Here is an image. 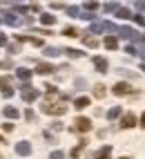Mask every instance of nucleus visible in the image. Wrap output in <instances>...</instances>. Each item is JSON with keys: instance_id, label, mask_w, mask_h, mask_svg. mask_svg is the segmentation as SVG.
<instances>
[{"instance_id": "obj_23", "label": "nucleus", "mask_w": 145, "mask_h": 159, "mask_svg": "<svg viewBox=\"0 0 145 159\" xmlns=\"http://www.w3.org/2000/svg\"><path fill=\"white\" fill-rule=\"evenodd\" d=\"M63 34L69 36V38H76V36H80V31H78L76 27H65V29H63Z\"/></svg>"}, {"instance_id": "obj_42", "label": "nucleus", "mask_w": 145, "mask_h": 159, "mask_svg": "<svg viewBox=\"0 0 145 159\" xmlns=\"http://www.w3.org/2000/svg\"><path fill=\"white\" fill-rule=\"evenodd\" d=\"M121 159H130V157H121Z\"/></svg>"}, {"instance_id": "obj_28", "label": "nucleus", "mask_w": 145, "mask_h": 159, "mask_svg": "<svg viewBox=\"0 0 145 159\" xmlns=\"http://www.w3.org/2000/svg\"><path fill=\"white\" fill-rule=\"evenodd\" d=\"M49 159H65V152L63 150H54V152L49 155Z\"/></svg>"}, {"instance_id": "obj_24", "label": "nucleus", "mask_w": 145, "mask_h": 159, "mask_svg": "<svg viewBox=\"0 0 145 159\" xmlns=\"http://www.w3.org/2000/svg\"><path fill=\"white\" fill-rule=\"evenodd\" d=\"M94 97H96V99H103V97H105V85H100V83H98V85H94Z\"/></svg>"}, {"instance_id": "obj_30", "label": "nucleus", "mask_w": 145, "mask_h": 159, "mask_svg": "<svg viewBox=\"0 0 145 159\" xmlns=\"http://www.w3.org/2000/svg\"><path fill=\"white\" fill-rule=\"evenodd\" d=\"M125 52H127V54H132V56H136V54H139V47H134V45H127V47H125Z\"/></svg>"}, {"instance_id": "obj_27", "label": "nucleus", "mask_w": 145, "mask_h": 159, "mask_svg": "<svg viewBox=\"0 0 145 159\" xmlns=\"http://www.w3.org/2000/svg\"><path fill=\"white\" fill-rule=\"evenodd\" d=\"M121 5L118 2H107V5H103V9H105V11H116Z\"/></svg>"}, {"instance_id": "obj_37", "label": "nucleus", "mask_w": 145, "mask_h": 159, "mask_svg": "<svg viewBox=\"0 0 145 159\" xmlns=\"http://www.w3.org/2000/svg\"><path fill=\"white\" fill-rule=\"evenodd\" d=\"M2 130H5V132H11V130H14V123H5Z\"/></svg>"}, {"instance_id": "obj_1", "label": "nucleus", "mask_w": 145, "mask_h": 159, "mask_svg": "<svg viewBox=\"0 0 145 159\" xmlns=\"http://www.w3.org/2000/svg\"><path fill=\"white\" fill-rule=\"evenodd\" d=\"M100 31H118V27L109 23V20H103V23H92L87 34H100Z\"/></svg>"}, {"instance_id": "obj_32", "label": "nucleus", "mask_w": 145, "mask_h": 159, "mask_svg": "<svg viewBox=\"0 0 145 159\" xmlns=\"http://www.w3.org/2000/svg\"><path fill=\"white\" fill-rule=\"evenodd\" d=\"M0 85H11V76H0Z\"/></svg>"}, {"instance_id": "obj_31", "label": "nucleus", "mask_w": 145, "mask_h": 159, "mask_svg": "<svg viewBox=\"0 0 145 159\" xmlns=\"http://www.w3.org/2000/svg\"><path fill=\"white\" fill-rule=\"evenodd\" d=\"M25 119H27V121H34V119H36L34 110H25Z\"/></svg>"}, {"instance_id": "obj_18", "label": "nucleus", "mask_w": 145, "mask_h": 159, "mask_svg": "<svg viewBox=\"0 0 145 159\" xmlns=\"http://www.w3.org/2000/svg\"><path fill=\"white\" fill-rule=\"evenodd\" d=\"M121 114H123V108H121V105H114V108L107 112V119H109V121H114V119H118Z\"/></svg>"}, {"instance_id": "obj_10", "label": "nucleus", "mask_w": 145, "mask_h": 159, "mask_svg": "<svg viewBox=\"0 0 145 159\" xmlns=\"http://www.w3.org/2000/svg\"><path fill=\"white\" fill-rule=\"evenodd\" d=\"M103 45H105L107 49H118V38L112 36V34H107L105 38H103Z\"/></svg>"}, {"instance_id": "obj_43", "label": "nucleus", "mask_w": 145, "mask_h": 159, "mask_svg": "<svg viewBox=\"0 0 145 159\" xmlns=\"http://www.w3.org/2000/svg\"><path fill=\"white\" fill-rule=\"evenodd\" d=\"M0 141H2V137H0Z\"/></svg>"}, {"instance_id": "obj_35", "label": "nucleus", "mask_w": 145, "mask_h": 159, "mask_svg": "<svg viewBox=\"0 0 145 159\" xmlns=\"http://www.w3.org/2000/svg\"><path fill=\"white\" fill-rule=\"evenodd\" d=\"M5 45H7V34L0 31V47H5Z\"/></svg>"}, {"instance_id": "obj_22", "label": "nucleus", "mask_w": 145, "mask_h": 159, "mask_svg": "<svg viewBox=\"0 0 145 159\" xmlns=\"http://www.w3.org/2000/svg\"><path fill=\"white\" fill-rule=\"evenodd\" d=\"M60 54H63V49H58V47H45V56H49V58L60 56Z\"/></svg>"}, {"instance_id": "obj_16", "label": "nucleus", "mask_w": 145, "mask_h": 159, "mask_svg": "<svg viewBox=\"0 0 145 159\" xmlns=\"http://www.w3.org/2000/svg\"><path fill=\"white\" fill-rule=\"evenodd\" d=\"M116 16H118V18H123V20H130V18H134V14L130 11L127 7H118V9H116Z\"/></svg>"}, {"instance_id": "obj_40", "label": "nucleus", "mask_w": 145, "mask_h": 159, "mask_svg": "<svg viewBox=\"0 0 145 159\" xmlns=\"http://www.w3.org/2000/svg\"><path fill=\"white\" fill-rule=\"evenodd\" d=\"M141 125H143V128H145V112L141 114Z\"/></svg>"}, {"instance_id": "obj_19", "label": "nucleus", "mask_w": 145, "mask_h": 159, "mask_svg": "<svg viewBox=\"0 0 145 159\" xmlns=\"http://www.w3.org/2000/svg\"><path fill=\"white\" fill-rule=\"evenodd\" d=\"M40 23L47 25V27H51V25L56 23V16H51V14H43V16H40Z\"/></svg>"}, {"instance_id": "obj_25", "label": "nucleus", "mask_w": 145, "mask_h": 159, "mask_svg": "<svg viewBox=\"0 0 145 159\" xmlns=\"http://www.w3.org/2000/svg\"><path fill=\"white\" fill-rule=\"evenodd\" d=\"M83 43H85L87 47H98V40L92 38V36H83Z\"/></svg>"}, {"instance_id": "obj_14", "label": "nucleus", "mask_w": 145, "mask_h": 159, "mask_svg": "<svg viewBox=\"0 0 145 159\" xmlns=\"http://www.w3.org/2000/svg\"><path fill=\"white\" fill-rule=\"evenodd\" d=\"M63 54H67L69 58H83V56H85V52L74 49V47H65V49H63Z\"/></svg>"}, {"instance_id": "obj_29", "label": "nucleus", "mask_w": 145, "mask_h": 159, "mask_svg": "<svg viewBox=\"0 0 145 159\" xmlns=\"http://www.w3.org/2000/svg\"><path fill=\"white\" fill-rule=\"evenodd\" d=\"M11 7L16 9V11H20V14H27V5H18V2H14Z\"/></svg>"}, {"instance_id": "obj_39", "label": "nucleus", "mask_w": 145, "mask_h": 159, "mask_svg": "<svg viewBox=\"0 0 145 159\" xmlns=\"http://www.w3.org/2000/svg\"><path fill=\"white\" fill-rule=\"evenodd\" d=\"M136 9H143L145 11V2H136Z\"/></svg>"}, {"instance_id": "obj_36", "label": "nucleus", "mask_w": 145, "mask_h": 159, "mask_svg": "<svg viewBox=\"0 0 145 159\" xmlns=\"http://www.w3.org/2000/svg\"><path fill=\"white\" fill-rule=\"evenodd\" d=\"M2 97H14V90L11 88H5L2 90Z\"/></svg>"}, {"instance_id": "obj_4", "label": "nucleus", "mask_w": 145, "mask_h": 159, "mask_svg": "<svg viewBox=\"0 0 145 159\" xmlns=\"http://www.w3.org/2000/svg\"><path fill=\"white\" fill-rule=\"evenodd\" d=\"M38 97H40V92H38V90H34L32 85H29V83H25V85H23V99H25L27 103H34Z\"/></svg>"}, {"instance_id": "obj_5", "label": "nucleus", "mask_w": 145, "mask_h": 159, "mask_svg": "<svg viewBox=\"0 0 145 159\" xmlns=\"http://www.w3.org/2000/svg\"><path fill=\"white\" fill-rule=\"evenodd\" d=\"M74 123H76V130L78 132H89L92 130V121L87 119V116H78Z\"/></svg>"}, {"instance_id": "obj_33", "label": "nucleus", "mask_w": 145, "mask_h": 159, "mask_svg": "<svg viewBox=\"0 0 145 159\" xmlns=\"http://www.w3.org/2000/svg\"><path fill=\"white\" fill-rule=\"evenodd\" d=\"M80 18H85V20H94L96 16H94V14H89V11H80Z\"/></svg>"}, {"instance_id": "obj_9", "label": "nucleus", "mask_w": 145, "mask_h": 159, "mask_svg": "<svg viewBox=\"0 0 145 159\" xmlns=\"http://www.w3.org/2000/svg\"><path fill=\"white\" fill-rule=\"evenodd\" d=\"M58 67H54V65H51V63H40V65L34 70L36 74H43V76H45V74H54Z\"/></svg>"}, {"instance_id": "obj_15", "label": "nucleus", "mask_w": 145, "mask_h": 159, "mask_svg": "<svg viewBox=\"0 0 145 159\" xmlns=\"http://www.w3.org/2000/svg\"><path fill=\"white\" fill-rule=\"evenodd\" d=\"M109 155H112V146H103L100 150L94 155V159H109Z\"/></svg>"}, {"instance_id": "obj_20", "label": "nucleus", "mask_w": 145, "mask_h": 159, "mask_svg": "<svg viewBox=\"0 0 145 159\" xmlns=\"http://www.w3.org/2000/svg\"><path fill=\"white\" fill-rule=\"evenodd\" d=\"M2 112H5V116H7V119H18V114H20L16 108H11V105H7V108H5Z\"/></svg>"}, {"instance_id": "obj_41", "label": "nucleus", "mask_w": 145, "mask_h": 159, "mask_svg": "<svg viewBox=\"0 0 145 159\" xmlns=\"http://www.w3.org/2000/svg\"><path fill=\"white\" fill-rule=\"evenodd\" d=\"M141 70H143V72H145V63H143V65H141Z\"/></svg>"}, {"instance_id": "obj_12", "label": "nucleus", "mask_w": 145, "mask_h": 159, "mask_svg": "<svg viewBox=\"0 0 145 159\" xmlns=\"http://www.w3.org/2000/svg\"><path fill=\"white\" fill-rule=\"evenodd\" d=\"M18 79L20 81H25V83H29V79H32V74H34V70H27V67H18Z\"/></svg>"}, {"instance_id": "obj_11", "label": "nucleus", "mask_w": 145, "mask_h": 159, "mask_svg": "<svg viewBox=\"0 0 145 159\" xmlns=\"http://www.w3.org/2000/svg\"><path fill=\"white\" fill-rule=\"evenodd\" d=\"M94 65H96V70H98V72H103V74L109 72V63L103 58V56H96V58H94Z\"/></svg>"}, {"instance_id": "obj_34", "label": "nucleus", "mask_w": 145, "mask_h": 159, "mask_svg": "<svg viewBox=\"0 0 145 159\" xmlns=\"http://www.w3.org/2000/svg\"><path fill=\"white\" fill-rule=\"evenodd\" d=\"M134 20H136V23H139V25H143V27H145V18H143L141 14H136V16H134Z\"/></svg>"}, {"instance_id": "obj_21", "label": "nucleus", "mask_w": 145, "mask_h": 159, "mask_svg": "<svg viewBox=\"0 0 145 159\" xmlns=\"http://www.w3.org/2000/svg\"><path fill=\"white\" fill-rule=\"evenodd\" d=\"M65 11H67V16L69 18H80V7H65Z\"/></svg>"}, {"instance_id": "obj_26", "label": "nucleus", "mask_w": 145, "mask_h": 159, "mask_svg": "<svg viewBox=\"0 0 145 159\" xmlns=\"http://www.w3.org/2000/svg\"><path fill=\"white\" fill-rule=\"evenodd\" d=\"M83 9H85V11H96V9H98V2H85V5H83Z\"/></svg>"}, {"instance_id": "obj_3", "label": "nucleus", "mask_w": 145, "mask_h": 159, "mask_svg": "<svg viewBox=\"0 0 145 159\" xmlns=\"http://www.w3.org/2000/svg\"><path fill=\"white\" fill-rule=\"evenodd\" d=\"M132 85L125 81H118V83H114V88H112V94H116V97H125V94H132Z\"/></svg>"}, {"instance_id": "obj_2", "label": "nucleus", "mask_w": 145, "mask_h": 159, "mask_svg": "<svg viewBox=\"0 0 145 159\" xmlns=\"http://www.w3.org/2000/svg\"><path fill=\"white\" fill-rule=\"evenodd\" d=\"M40 110H43L45 114H51V116H60V114L67 112V108L60 105V103H45V105H40Z\"/></svg>"}, {"instance_id": "obj_17", "label": "nucleus", "mask_w": 145, "mask_h": 159, "mask_svg": "<svg viewBox=\"0 0 145 159\" xmlns=\"http://www.w3.org/2000/svg\"><path fill=\"white\" fill-rule=\"evenodd\" d=\"M87 105H89V97H78V99L74 101V108H76V110H85Z\"/></svg>"}, {"instance_id": "obj_7", "label": "nucleus", "mask_w": 145, "mask_h": 159, "mask_svg": "<svg viewBox=\"0 0 145 159\" xmlns=\"http://www.w3.org/2000/svg\"><path fill=\"white\" fill-rule=\"evenodd\" d=\"M136 114H132V112H127V114H123V119H121V128H134L136 125Z\"/></svg>"}, {"instance_id": "obj_38", "label": "nucleus", "mask_w": 145, "mask_h": 159, "mask_svg": "<svg viewBox=\"0 0 145 159\" xmlns=\"http://www.w3.org/2000/svg\"><path fill=\"white\" fill-rule=\"evenodd\" d=\"M9 52H11V54H18L20 47H18V45H9Z\"/></svg>"}, {"instance_id": "obj_13", "label": "nucleus", "mask_w": 145, "mask_h": 159, "mask_svg": "<svg viewBox=\"0 0 145 159\" xmlns=\"http://www.w3.org/2000/svg\"><path fill=\"white\" fill-rule=\"evenodd\" d=\"M118 36H121V38H127V40H132L134 36H136V31H134L132 27H118Z\"/></svg>"}, {"instance_id": "obj_8", "label": "nucleus", "mask_w": 145, "mask_h": 159, "mask_svg": "<svg viewBox=\"0 0 145 159\" xmlns=\"http://www.w3.org/2000/svg\"><path fill=\"white\" fill-rule=\"evenodd\" d=\"M16 152H18L20 157L32 155V143H29V141H18V143H16Z\"/></svg>"}, {"instance_id": "obj_6", "label": "nucleus", "mask_w": 145, "mask_h": 159, "mask_svg": "<svg viewBox=\"0 0 145 159\" xmlns=\"http://www.w3.org/2000/svg\"><path fill=\"white\" fill-rule=\"evenodd\" d=\"M2 23H7V25H11V27H18V25H23V18H18L14 11H7L5 16H2Z\"/></svg>"}]
</instances>
